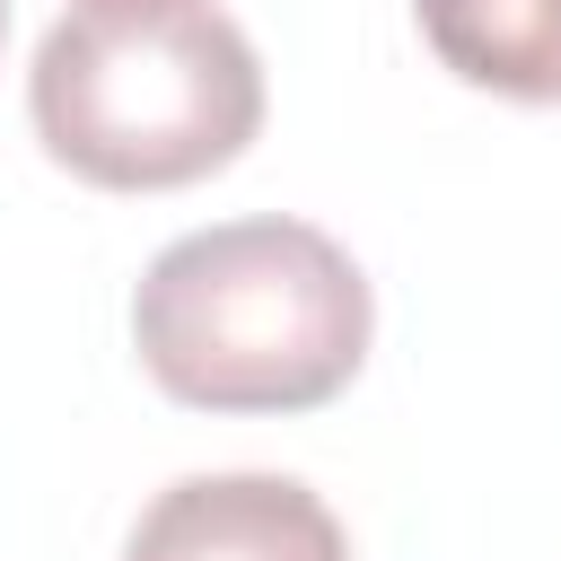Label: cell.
<instances>
[{"instance_id":"1","label":"cell","mask_w":561,"mask_h":561,"mask_svg":"<svg viewBox=\"0 0 561 561\" xmlns=\"http://www.w3.org/2000/svg\"><path fill=\"white\" fill-rule=\"evenodd\" d=\"M377 307L359 263L307 219H219L131 289L140 368L193 412H316L368 359Z\"/></svg>"},{"instance_id":"2","label":"cell","mask_w":561,"mask_h":561,"mask_svg":"<svg viewBox=\"0 0 561 561\" xmlns=\"http://www.w3.org/2000/svg\"><path fill=\"white\" fill-rule=\"evenodd\" d=\"M53 167L105 193H175L263 131V61L210 0H79L26 70Z\"/></svg>"},{"instance_id":"3","label":"cell","mask_w":561,"mask_h":561,"mask_svg":"<svg viewBox=\"0 0 561 561\" xmlns=\"http://www.w3.org/2000/svg\"><path fill=\"white\" fill-rule=\"evenodd\" d=\"M123 561H351V543L298 473H184L140 508Z\"/></svg>"},{"instance_id":"4","label":"cell","mask_w":561,"mask_h":561,"mask_svg":"<svg viewBox=\"0 0 561 561\" xmlns=\"http://www.w3.org/2000/svg\"><path fill=\"white\" fill-rule=\"evenodd\" d=\"M412 18L465 88L561 105V0H412Z\"/></svg>"},{"instance_id":"5","label":"cell","mask_w":561,"mask_h":561,"mask_svg":"<svg viewBox=\"0 0 561 561\" xmlns=\"http://www.w3.org/2000/svg\"><path fill=\"white\" fill-rule=\"evenodd\" d=\"M0 35H9V0H0Z\"/></svg>"},{"instance_id":"6","label":"cell","mask_w":561,"mask_h":561,"mask_svg":"<svg viewBox=\"0 0 561 561\" xmlns=\"http://www.w3.org/2000/svg\"><path fill=\"white\" fill-rule=\"evenodd\" d=\"M88 9H96V0H88Z\"/></svg>"}]
</instances>
